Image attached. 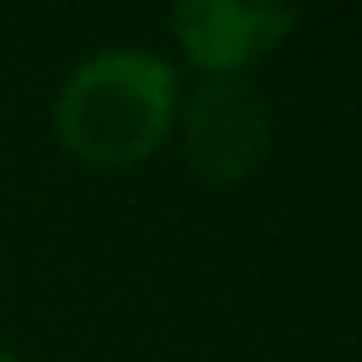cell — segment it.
<instances>
[{
    "label": "cell",
    "instance_id": "1",
    "mask_svg": "<svg viewBox=\"0 0 362 362\" xmlns=\"http://www.w3.org/2000/svg\"><path fill=\"white\" fill-rule=\"evenodd\" d=\"M176 69L144 48H107L64 80L54 134L86 165H134L176 128Z\"/></svg>",
    "mask_w": 362,
    "mask_h": 362
},
{
    "label": "cell",
    "instance_id": "2",
    "mask_svg": "<svg viewBox=\"0 0 362 362\" xmlns=\"http://www.w3.org/2000/svg\"><path fill=\"white\" fill-rule=\"evenodd\" d=\"M187 165L208 181H245L272 155V112L235 75L192 86L187 107H176Z\"/></svg>",
    "mask_w": 362,
    "mask_h": 362
},
{
    "label": "cell",
    "instance_id": "3",
    "mask_svg": "<svg viewBox=\"0 0 362 362\" xmlns=\"http://www.w3.org/2000/svg\"><path fill=\"white\" fill-rule=\"evenodd\" d=\"M293 27H298V11L250 6V0H181L170 11V33H176L181 54L197 69H208V80L235 75L250 59L272 54Z\"/></svg>",
    "mask_w": 362,
    "mask_h": 362
},
{
    "label": "cell",
    "instance_id": "4",
    "mask_svg": "<svg viewBox=\"0 0 362 362\" xmlns=\"http://www.w3.org/2000/svg\"><path fill=\"white\" fill-rule=\"evenodd\" d=\"M0 362H16V357H11V351H0Z\"/></svg>",
    "mask_w": 362,
    "mask_h": 362
}]
</instances>
